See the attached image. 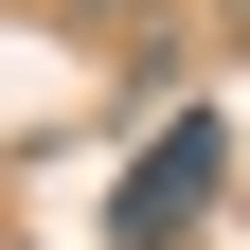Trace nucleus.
<instances>
[{"label":"nucleus","instance_id":"nucleus-2","mask_svg":"<svg viewBox=\"0 0 250 250\" xmlns=\"http://www.w3.org/2000/svg\"><path fill=\"white\" fill-rule=\"evenodd\" d=\"M232 54H250V0H232Z\"/></svg>","mask_w":250,"mask_h":250},{"label":"nucleus","instance_id":"nucleus-1","mask_svg":"<svg viewBox=\"0 0 250 250\" xmlns=\"http://www.w3.org/2000/svg\"><path fill=\"white\" fill-rule=\"evenodd\" d=\"M214 179H232V125H214V107H161V143H143L125 197H107V250H179L214 214Z\"/></svg>","mask_w":250,"mask_h":250}]
</instances>
